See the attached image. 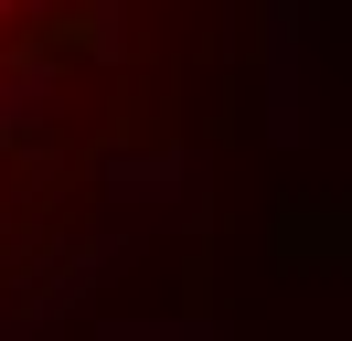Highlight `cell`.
I'll use <instances>...</instances> for the list:
<instances>
[{
    "instance_id": "1",
    "label": "cell",
    "mask_w": 352,
    "mask_h": 341,
    "mask_svg": "<svg viewBox=\"0 0 352 341\" xmlns=\"http://www.w3.org/2000/svg\"><path fill=\"white\" fill-rule=\"evenodd\" d=\"M192 21L203 0H0V277L43 267L150 149Z\"/></svg>"
}]
</instances>
